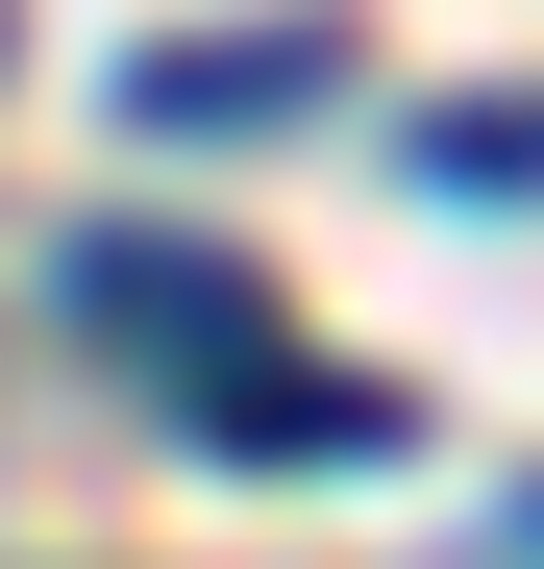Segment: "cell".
<instances>
[{"instance_id": "1", "label": "cell", "mask_w": 544, "mask_h": 569, "mask_svg": "<svg viewBox=\"0 0 544 569\" xmlns=\"http://www.w3.org/2000/svg\"><path fill=\"white\" fill-rule=\"evenodd\" d=\"M74 322H100V347H149L173 397H248V371H272L248 248H149V223H100V248H74Z\"/></svg>"}, {"instance_id": "2", "label": "cell", "mask_w": 544, "mask_h": 569, "mask_svg": "<svg viewBox=\"0 0 544 569\" xmlns=\"http://www.w3.org/2000/svg\"><path fill=\"white\" fill-rule=\"evenodd\" d=\"M322 74H346L322 26H173V50L124 74V124H149V149H199V124H298Z\"/></svg>"}, {"instance_id": "6", "label": "cell", "mask_w": 544, "mask_h": 569, "mask_svg": "<svg viewBox=\"0 0 544 569\" xmlns=\"http://www.w3.org/2000/svg\"><path fill=\"white\" fill-rule=\"evenodd\" d=\"M520 545H544V520H520Z\"/></svg>"}, {"instance_id": "5", "label": "cell", "mask_w": 544, "mask_h": 569, "mask_svg": "<svg viewBox=\"0 0 544 569\" xmlns=\"http://www.w3.org/2000/svg\"><path fill=\"white\" fill-rule=\"evenodd\" d=\"M0 50H26V26H0Z\"/></svg>"}, {"instance_id": "3", "label": "cell", "mask_w": 544, "mask_h": 569, "mask_svg": "<svg viewBox=\"0 0 544 569\" xmlns=\"http://www.w3.org/2000/svg\"><path fill=\"white\" fill-rule=\"evenodd\" d=\"M199 446H396V371H248V397H199Z\"/></svg>"}, {"instance_id": "4", "label": "cell", "mask_w": 544, "mask_h": 569, "mask_svg": "<svg viewBox=\"0 0 544 569\" xmlns=\"http://www.w3.org/2000/svg\"><path fill=\"white\" fill-rule=\"evenodd\" d=\"M421 173H471V199H520V173H544V100H471V124H421Z\"/></svg>"}]
</instances>
